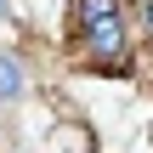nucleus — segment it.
Wrapping results in <instances>:
<instances>
[{
  "label": "nucleus",
  "mask_w": 153,
  "mask_h": 153,
  "mask_svg": "<svg viewBox=\"0 0 153 153\" xmlns=\"http://www.w3.org/2000/svg\"><path fill=\"white\" fill-rule=\"evenodd\" d=\"M23 91H28V74H23V62H17V57H0V108H6V102H17Z\"/></svg>",
  "instance_id": "obj_2"
},
{
  "label": "nucleus",
  "mask_w": 153,
  "mask_h": 153,
  "mask_svg": "<svg viewBox=\"0 0 153 153\" xmlns=\"http://www.w3.org/2000/svg\"><path fill=\"white\" fill-rule=\"evenodd\" d=\"M74 57L85 68H125L131 62V23L125 11H108V17H91V23H74Z\"/></svg>",
  "instance_id": "obj_1"
},
{
  "label": "nucleus",
  "mask_w": 153,
  "mask_h": 153,
  "mask_svg": "<svg viewBox=\"0 0 153 153\" xmlns=\"http://www.w3.org/2000/svg\"><path fill=\"white\" fill-rule=\"evenodd\" d=\"M136 23H142V34L153 40V0H136Z\"/></svg>",
  "instance_id": "obj_4"
},
{
  "label": "nucleus",
  "mask_w": 153,
  "mask_h": 153,
  "mask_svg": "<svg viewBox=\"0 0 153 153\" xmlns=\"http://www.w3.org/2000/svg\"><path fill=\"white\" fill-rule=\"evenodd\" d=\"M0 17H6V0H0Z\"/></svg>",
  "instance_id": "obj_5"
},
{
  "label": "nucleus",
  "mask_w": 153,
  "mask_h": 153,
  "mask_svg": "<svg viewBox=\"0 0 153 153\" xmlns=\"http://www.w3.org/2000/svg\"><path fill=\"white\" fill-rule=\"evenodd\" d=\"M119 11V0H74V23H91V17H108Z\"/></svg>",
  "instance_id": "obj_3"
}]
</instances>
